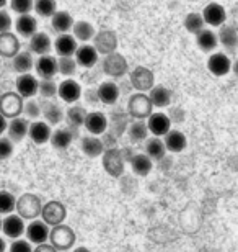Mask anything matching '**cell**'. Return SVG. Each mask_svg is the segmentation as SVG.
I'll return each mask as SVG.
<instances>
[{
	"label": "cell",
	"mask_w": 238,
	"mask_h": 252,
	"mask_svg": "<svg viewBox=\"0 0 238 252\" xmlns=\"http://www.w3.org/2000/svg\"><path fill=\"white\" fill-rule=\"evenodd\" d=\"M49 241L57 251H67L70 248H74L75 234L69 226L59 224V226H54V229L51 231Z\"/></svg>",
	"instance_id": "obj_8"
},
{
	"label": "cell",
	"mask_w": 238,
	"mask_h": 252,
	"mask_svg": "<svg viewBox=\"0 0 238 252\" xmlns=\"http://www.w3.org/2000/svg\"><path fill=\"white\" fill-rule=\"evenodd\" d=\"M25 98L20 95L17 90L15 92H3L0 97V113L5 118H17L23 113Z\"/></svg>",
	"instance_id": "obj_4"
},
{
	"label": "cell",
	"mask_w": 238,
	"mask_h": 252,
	"mask_svg": "<svg viewBox=\"0 0 238 252\" xmlns=\"http://www.w3.org/2000/svg\"><path fill=\"white\" fill-rule=\"evenodd\" d=\"M26 239L29 241L31 244H46L49 241V236H51V226L44 223L43 220H33L31 223L26 226Z\"/></svg>",
	"instance_id": "obj_10"
},
{
	"label": "cell",
	"mask_w": 238,
	"mask_h": 252,
	"mask_svg": "<svg viewBox=\"0 0 238 252\" xmlns=\"http://www.w3.org/2000/svg\"><path fill=\"white\" fill-rule=\"evenodd\" d=\"M2 221H3V220H0V229H2Z\"/></svg>",
	"instance_id": "obj_62"
},
{
	"label": "cell",
	"mask_w": 238,
	"mask_h": 252,
	"mask_svg": "<svg viewBox=\"0 0 238 252\" xmlns=\"http://www.w3.org/2000/svg\"><path fill=\"white\" fill-rule=\"evenodd\" d=\"M147 126H149V131L152 136L163 138L171 129V120L168 118V115L163 112H154L147 118Z\"/></svg>",
	"instance_id": "obj_18"
},
{
	"label": "cell",
	"mask_w": 238,
	"mask_h": 252,
	"mask_svg": "<svg viewBox=\"0 0 238 252\" xmlns=\"http://www.w3.org/2000/svg\"><path fill=\"white\" fill-rule=\"evenodd\" d=\"M57 63H59V74H62L65 79H72L75 75V72H77L79 64H77V61H75L74 56L57 58Z\"/></svg>",
	"instance_id": "obj_44"
},
{
	"label": "cell",
	"mask_w": 238,
	"mask_h": 252,
	"mask_svg": "<svg viewBox=\"0 0 238 252\" xmlns=\"http://www.w3.org/2000/svg\"><path fill=\"white\" fill-rule=\"evenodd\" d=\"M34 54L29 51H20L17 56H15L13 59H12V70H15V72H18V75L20 74H28V72H31V70L34 69Z\"/></svg>",
	"instance_id": "obj_34"
},
{
	"label": "cell",
	"mask_w": 238,
	"mask_h": 252,
	"mask_svg": "<svg viewBox=\"0 0 238 252\" xmlns=\"http://www.w3.org/2000/svg\"><path fill=\"white\" fill-rule=\"evenodd\" d=\"M227 17H229L227 10L222 7L220 3H215V2L206 5V8L202 10V18H204L206 25L214 27V28L224 27V25L227 23Z\"/></svg>",
	"instance_id": "obj_15"
},
{
	"label": "cell",
	"mask_w": 238,
	"mask_h": 252,
	"mask_svg": "<svg viewBox=\"0 0 238 252\" xmlns=\"http://www.w3.org/2000/svg\"><path fill=\"white\" fill-rule=\"evenodd\" d=\"M217 38H219V44L225 49L227 54H235L238 51V32L229 23L219 28Z\"/></svg>",
	"instance_id": "obj_20"
},
{
	"label": "cell",
	"mask_w": 238,
	"mask_h": 252,
	"mask_svg": "<svg viewBox=\"0 0 238 252\" xmlns=\"http://www.w3.org/2000/svg\"><path fill=\"white\" fill-rule=\"evenodd\" d=\"M87 115H88V112L82 107V105H79V103L70 105V107L67 108V112H65V120H67V126H70V128H74V129L79 131L80 126L85 125Z\"/></svg>",
	"instance_id": "obj_39"
},
{
	"label": "cell",
	"mask_w": 238,
	"mask_h": 252,
	"mask_svg": "<svg viewBox=\"0 0 238 252\" xmlns=\"http://www.w3.org/2000/svg\"><path fill=\"white\" fill-rule=\"evenodd\" d=\"M41 108H43V118L44 122L51 126H57L59 123H62V120L65 118L64 108L60 107L57 102H54L53 98H43L41 100Z\"/></svg>",
	"instance_id": "obj_22"
},
{
	"label": "cell",
	"mask_w": 238,
	"mask_h": 252,
	"mask_svg": "<svg viewBox=\"0 0 238 252\" xmlns=\"http://www.w3.org/2000/svg\"><path fill=\"white\" fill-rule=\"evenodd\" d=\"M232 72H234V74H235V77L238 79V58L235 59V63L232 64Z\"/></svg>",
	"instance_id": "obj_56"
},
{
	"label": "cell",
	"mask_w": 238,
	"mask_h": 252,
	"mask_svg": "<svg viewBox=\"0 0 238 252\" xmlns=\"http://www.w3.org/2000/svg\"><path fill=\"white\" fill-rule=\"evenodd\" d=\"M124 165H126V159L123 151L119 148L114 149H106L103 153V169L108 172L111 177L118 179L124 174Z\"/></svg>",
	"instance_id": "obj_5"
},
{
	"label": "cell",
	"mask_w": 238,
	"mask_h": 252,
	"mask_svg": "<svg viewBox=\"0 0 238 252\" xmlns=\"http://www.w3.org/2000/svg\"><path fill=\"white\" fill-rule=\"evenodd\" d=\"M98 64H100L101 72L105 75H108L109 79H123L124 75L129 72L128 61H126V58L118 51L106 54V56H101Z\"/></svg>",
	"instance_id": "obj_1"
},
{
	"label": "cell",
	"mask_w": 238,
	"mask_h": 252,
	"mask_svg": "<svg viewBox=\"0 0 238 252\" xmlns=\"http://www.w3.org/2000/svg\"><path fill=\"white\" fill-rule=\"evenodd\" d=\"M163 141H165V146H166V151L173 154H178V153H183L188 146V138L185 136V133H181L180 129H170L168 133L163 136Z\"/></svg>",
	"instance_id": "obj_32"
},
{
	"label": "cell",
	"mask_w": 238,
	"mask_h": 252,
	"mask_svg": "<svg viewBox=\"0 0 238 252\" xmlns=\"http://www.w3.org/2000/svg\"><path fill=\"white\" fill-rule=\"evenodd\" d=\"M131 169H132V172L135 175H139V177H147V175L152 172V169H154V160L145 153L134 154V158L131 159Z\"/></svg>",
	"instance_id": "obj_40"
},
{
	"label": "cell",
	"mask_w": 238,
	"mask_h": 252,
	"mask_svg": "<svg viewBox=\"0 0 238 252\" xmlns=\"http://www.w3.org/2000/svg\"><path fill=\"white\" fill-rule=\"evenodd\" d=\"M65 216H67V210L62 203L59 201H49L43 206L41 218L46 224L49 226H59L64 223Z\"/></svg>",
	"instance_id": "obj_12"
},
{
	"label": "cell",
	"mask_w": 238,
	"mask_h": 252,
	"mask_svg": "<svg viewBox=\"0 0 238 252\" xmlns=\"http://www.w3.org/2000/svg\"><path fill=\"white\" fill-rule=\"evenodd\" d=\"M2 94H3V92H2V85H0V97H2Z\"/></svg>",
	"instance_id": "obj_60"
},
{
	"label": "cell",
	"mask_w": 238,
	"mask_h": 252,
	"mask_svg": "<svg viewBox=\"0 0 238 252\" xmlns=\"http://www.w3.org/2000/svg\"><path fill=\"white\" fill-rule=\"evenodd\" d=\"M15 32L20 38H31L33 34L38 33V20L33 17L31 13L26 15H18V18L13 23Z\"/></svg>",
	"instance_id": "obj_23"
},
{
	"label": "cell",
	"mask_w": 238,
	"mask_h": 252,
	"mask_svg": "<svg viewBox=\"0 0 238 252\" xmlns=\"http://www.w3.org/2000/svg\"><path fill=\"white\" fill-rule=\"evenodd\" d=\"M232 59L225 53H212L207 59V70L215 77H224L232 72Z\"/></svg>",
	"instance_id": "obj_11"
},
{
	"label": "cell",
	"mask_w": 238,
	"mask_h": 252,
	"mask_svg": "<svg viewBox=\"0 0 238 252\" xmlns=\"http://www.w3.org/2000/svg\"><path fill=\"white\" fill-rule=\"evenodd\" d=\"M7 251V244H5L3 238H0V252H5Z\"/></svg>",
	"instance_id": "obj_57"
},
{
	"label": "cell",
	"mask_w": 238,
	"mask_h": 252,
	"mask_svg": "<svg viewBox=\"0 0 238 252\" xmlns=\"http://www.w3.org/2000/svg\"><path fill=\"white\" fill-rule=\"evenodd\" d=\"M147 95L154 108H166L171 105V90L165 85H154Z\"/></svg>",
	"instance_id": "obj_33"
},
{
	"label": "cell",
	"mask_w": 238,
	"mask_h": 252,
	"mask_svg": "<svg viewBox=\"0 0 238 252\" xmlns=\"http://www.w3.org/2000/svg\"><path fill=\"white\" fill-rule=\"evenodd\" d=\"M72 252H92V251L87 249V248H83V246H80V248H75Z\"/></svg>",
	"instance_id": "obj_58"
},
{
	"label": "cell",
	"mask_w": 238,
	"mask_h": 252,
	"mask_svg": "<svg viewBox=\"0 0 238 252\" xmlns=\"http://www.w3.org/2000/svg\"><path fill=\"white\" fill-rule=\"evenodd\" d=\"M129 113L128 110H113L108 118V131H111L113 134L123 136L126 131H128V126H129Z\"/></svg>",
	"instance_id": "obj_24"
},
{
	"label": "cell",
	"mask_w": 238,
	"mask_h": 252,
	"mask_svg": "<svg viewBox=\"0 0 238 252\" xmlns=\"http://www.w3.org/2000/svg\"><path fill=\"white\" fill-rule=\"evenodd\" d=\"M74 23H75L74 17L69 12H65V10H57L54 13V17L51 18V25H53L54 32H57L59 34L72 32Z\"/></svg>",
	"instance_id": "obj_37"
},
{
	"label": "cell",
	"mask_w": 238,
	"mask_h": 252,
	"mask_svg": "<svg viewBox=\"0 0 238 252\" xmlns=\"http://www.w3.org/2000/svg\"><path fill=\"white\" fill-rule=\"evenodd\" d=\"M98 98H100V103L103 105H116L118 100L121 97V89H119V84L114 82V80H105L101 82L98 87Z\"/></svg>",
	"instance_id": "obj_21"
},
{
	"label": "cell",
	"mask_w": 238,
	"mask_h": 252,
	"mask_svg": "<svg viewBox=\"0 0 238 252\" xmlns=\"http://www.w3.org/2000/svg\"><path fill=\"white\" fill-rule=\"evenodd\" d=\"M33 244L28 239H15L10 246V252H33Z\"/></svg>",
	"instance_id": "obj_50"
},
{
	"label": "cell",
	"mask_w": 238,
	"mask_h": 252,
	"mask_svg": "<svg viewBox=\"0 0 238 252\" xmlns=\"http://www.w3.org/2000/svg\"><path fill=\"white\" fill-rule=\"evenodd\" d=\"M51 49H54V41L51 36L44 32H38L29 38V51L34 56H46L51 53Z\"/></svg>",
	"instance_id": "obj_26"
},
{
	"label": "cell",
	"mask_w": 238,
	"mask_h": 252,
	"mask_svg": "<svg viewBox=\"0 0 238 252\" xmlns=\"http://www.w3.org/2000/svg\"><path fill=\"white\" fill-rule=\"evenodd\" d=\"M34 12L41 18H53L57 12V2L55 0H34Z\"/></svg>",
	"instance_id": "obj_43"
},
{
	"label": "cell",
	"mask_w": 238,
	"mask_h": 252,
	"mask_svg": "<svg viewBox=\"0 0 238 252\" xmlns=\"http://www.w3.org/2000/svg\"><path fill=\"white\" fill-rule=\"evenodd\" d=\"M17 210L18 215L23 220H36L43 211L41 200L33 193H25L22 198L17 200Z\"/></svg>",
	"instance_id": "obj_6"
},
{
	"label": "cell",
	"mask_w": 238,
	"mask_h": 252,
	"mask_svg": "<svg viewBox=\"0 0 238 252\" xmlns=\"http://www.w3.org/2000/svg\"><path fill=\"white\" fill-rule=\"evenodd\" d=\"M33 252H57V249H55L53 244H48L46 243V244H39Z\"/></svg>",
	"instance_id": "obj_54"
},
{
	"label": "cell",
	"mask_w": 238,
	"mask_h": 252,
	"mask_svg": "<svg viewBox=\"0 0 238 252\" xmlns=\"http://www.w3.org/2000/svg\"><path fill=\"white\" fill-rule=\"evenodd\" d=\"M196 44L202 53H214L219 46V38L212 30L204 28L201 33L196 34Z\"/></svg>",
	"instance_id": "obj_38"
},
{
	"label": "cell",
	"mask_w": 238,
	"mask_h": 252,
	"mask_svg": "<svg viewBox=\"0 0 238 252\" xmlns=\"http://www.w3.org/2000/svg\"><path fill=\"white\" fill-rule=\"evenodd\" d=\"M83 95L82 85H80L75 79H64L62 82L59 84V90H57V97L62 100V102L74 105L77 103Z\"/></svg>",
	"instance_id": "obj_9"
},
{
	"label": "cell",
	"mask_w": 238,
	"mask_h": 252,
	"mask_svg": "<svg viewBox=\"0 0 238 252\" xmlns=\"http://www.w3.org/2000/svg\"><path fill=\"white\" fill-rule=\"evenodd\" d=\"M145 154L149 156L152 160L155 162H160V160L165 159L166 156V146L163 138H159V136H152L145 141Z\"/></svg>",
	"instance_id": "obj_35"
},
{
	"label": "cell",
	"mask_w": 238,
	"mask_h": 252,
	"mask_svg": "<svg viewBox=\"0 0 238 252\" xmlns=\"http://www.w3.org/2000/svg\"><path fill=\"white\" fill-rule=\"evenodd\" d=\"M128 113L131 118L134 120H147L150 117L152 110H154V105L150 103V98L147 94L142 92H135L129 97L128 100Z\"/></svg>",
	"instance_id": "obj_2"
},
{
	"label": "cell",
	"mask_w": 238,
	"mask_h": 252,
	"mask_svg": "<svg viewBox=\"0 0 238 252\" xmlns=\"http://www.w3.org/2000/svg\"><path fill=\"white\" fill-rule=\"evenodd\" d=\"M7 128H8V118H5L2 113H0V136L3 133H7Z\"/></svg>",
	"instance_id": "obj_55"
},
{
	"label": "cell",
	"mask_w": 238,
	"mask_h": 252,
	"mask_svg": "<svg viewBox=\"0 0 238 252\" xmlns=\"http://www.w3.org/2000/svg\"><path fill=\"white\" fill-rule=\"evenodd\" d=\"M166 115H168V118L171 120V123H183L185 122V112L180 107L170 108V112Z\"/></svg>",
	"instance_id": "obj_52"
},
{
	"label": "cell",
	"mask_w": 238,
	"mask_h": 252,
	"mask_svg": "<svg viewBox=\"0 0 238 252\" xmlns=\"http://www.w3.org/2000/svg\"><path fill=\"white\" fill-rule=\"evenodd\" d=\"M7 5H8V0H0V10L5 8Z\"/></svg>",
	"instance_id": "obj_59"
},
{
	"label": "cell",
	"mask_w": 238,
	"mask_h": 252,
	"mask_svg": "<svg viewBox=\"0 0 238 252\" xmlns=\"http://www.w3.org/2000/svg\"><path fill=\"white\" fill-rule=\"evenodd\" d=\"M75 61H77L79 67H83V69H92L95 67L96 64L100 63V53L96 51V48L93 46V44H80V46L77 48V51H75L74 54Z\"/></svg>",
	"instance_id": "obj_13"
},
{
	"label": "cell",
	"mask_w": 238,
	"mask_h": 252,
	"mask_svg": "<svg viewBox=\"0 0 238 252\" xmlns=\"http://www.w3.org/2000/svg\"><path fill=\"white\" fill-rule=\"evenodd\" d=\"M57 90H59V84H55L54 79H41L39 80V89L38 94L41 95V98H54L57 97Z\"/></svg>",
	"instance_id": "obj_47"
},
{
	"label": "cell",
	"mask_w": 238,
	"mask_h": 252,
	"mask_svg": "<svg viewBox=\"0 0 238 252\" xmlns=\"http://www.w3.org/2000/svg\"><path fill=\"white\" fill-rule=\"evenodd\" d=\"M13 20L10 17V13L5 8L0 10V33H7L12 30Z\"/></svg>",
	"instance_id": "obj_51"
},
{
	"label": "cell",
	"mask_w": 238,
	"mask_h": 252,
	"mask_svg": "<svg viewBox=\"0 0 238 252\" xmlns=\"http://www.w3.org/2000/svg\"><path fill=\"white\" fill-rule=\"evenodd\" d=\"M29 133V122L28 118L25 117H17L12 118L8 122V128H7V136L13 143H20L28 136Z\"/></svg>",
	"instance_id": "obj_28"
},
{
	"label": "cell",
	"mask_w": 238,
	"mask_h": 252,
	"mask_svg": "<svg viewBox=\"0 0 238 252\" xmlns=\"http://www.w3.org/2000/svg\"><path fill=\"white\" fill-rule=\"evenodd\" d=\"M0 69H2V58H0Z\"/></svg>",
	"instance_id": "obj_61"
},
{
	"label": "cell",
	"mask_w": 238,
	"mask_h": 252,
	"mask_svg": "<svg viewBox=\"0 0 238 252\" xmlns=\"http://www.w3.org/2000/svg\"><path fill=\"white\" fill-rule=\"evenodd\" d=\"M185 28H186V32L191 33V34L201 33L202 30L206 28V22H204V18H202V13L191 12V13L186 15V18H185Z\"/></svg>",
	"instance_id": "obj_42"
},
{
	"label": "cell",
	"mask_w": 238,
	"mask_h": 252,
	"mask_svg": "<svg viewBox=\"0 0 238 252\" xmlns=\"http://www.w3.org/2000/svg\"><path fill=\"white\" fill-rule=\"evenodd\" d=\"M82 97H85V100H87L88 103H100V98H98V90L96 89H88L87 92H85Z\"/></svg>",
	"instance_id": "obj_53"
},
{
	"label": "cell",
	"mask_w": 238,
	"mask_h": 252,
	"mask_svg": "<svg viewBox=\"0 0 238 252\" xmlns=\"http://www.w3.org/2000/svg\"><path fill=\"white\" fill-rule=\"evenodd\" d=\"M80 149L82 153L87 156V158H100L105 153V144L101 141L100 136H93V134H87L83 136L82 141H80Z\"/></svg>",
	"instance_id": "obj_30"
},
{
	"label": "cell",
	"mask_w": 238,
	"mask_h": 252,
	"mask_svg": "<svg viewBox=\"0 0 238 252\" xmlns=\"http://www.w3.org/2000/svg\"><path fill=\"white\" fill-rule=\"evenodd\" d=\"M20 51H22V44H20L17 34H13L12 32L0 33V58L12 61Z\"/></svg>",
	"instance_id": "obj_19"
},
{
	"label": "cell",
	"mask_w": 238,
	"mask_h": 252,
	"mask_svg": "<svg viewBox=\"0 0 238 252\" xmlns=\"http://www.w3.org/2000/svg\"><path fill=\"white\" fill-rule=\"evenodd\" d=\"M75 36V39L80 43H90L93 41L95 34H96V30L95 27L87 20H77V22L74 23V28L72 32H70Z\"/></svg>",
	"instance_id": "obj_36"
},
{
	"label": "cell",
	"mask_w": 238,
	"mask_h": 252,
	"mask_svg": "<svg viewBox=\"0 0 238 252\" xmlns=\"http://www.w3.org/2000/svg\"><path fill=\"white\" fill-rule=\"evenodd\" d=\"M8 7L17 15H26L34 10V0H8Z\"/></svg>",
	"instance_id": "obj_48"
},
{
	"label": "cell",
	"mask_w": 238,
	"mask_h": 252,
	"mask_svg": "<svg viewBox=\"0 0 238 252\" xmlns=\"http://www.w3.org/2000/svg\"><path fill=\"white\" fill-rule=\"evenodd\" d=\"M17 210V198L7 190H0V215H12Z\"/></svg>",
	"instance_id": "obj_46"
},
{
	"label": "cell",
	"mask_w": 238,
	"mask_h": 252,
	"mask_svg": "<svg viewBox=\"0 0 238 252\" xmlns=\"http://www.w3.org/2000/svg\"><path fill=\"white\" fill-rule=\"evenodd\" d=\"M23 115L28 120H39V117H43V108H41V100L36 98H28L23 105Z\"/></svg>",
	"instance_id": "obj_45"
},
{
	"label": "cell",
	"mask_w": 238,
	"mask_h": 252,
	"mask_svg": "<svg viewBox=\"0 0 238 252\" xmlns=\"http://www.w3.org/2000/svg\"><path fill=\"white\" fill-rule=\"evenodd\" d=\"M15 89H17V92L22 95L25 100L34 98L38 95L39 82H38L36 75H33L31 72L20 74L17 80H15Z\"/></svg>",
	"instance_id": "obj_14"
},
{
	"label": "cell",
	"mask_w": 238,
	"mask_h": 252,
	"mask_svg": "<svg viewBox=\"0 0 238 252\" xmlns=\"http://www.w3.org/2000/svg\"><path fill=\"white\" fill-rule=\"evenodd\" d=\"M93 46L96 48V51L100 53V56H106L114 51H118V34L113 30H101L96 32L93 38Z\"/></svg>",
	"instance_id": "obj_7"
},
{
	"label": "cell",
	"mask_w": 238,
	"mask_h": 252,
	"mask_svg": "<svg viewBox=\"0 0 238 252\" xmlns=\"http://www.w3.org/2000/svg\"><path fill=\"white\" fill-rule=\"evenodd\" d=\"M126 134L129 136V139L132 141V143H142V141L149 139L150 131H149V126H147L145 120H134V122L129 123Z\"/></svg>",
	"instance_id": "obj_41"
},
{
	"label": "cell",
	"mask_w": 238,
	"mask_h": 252,
	"mask_svg": "<svg viewBox=\"0 0 238 252\" xmlns=\"http://www.w3.org/2000/svg\"><path fill=\"white\" fill-rule=\"evenodd\" d=\"M77 48H79V43L72 33H62L54 39V51L59 58L74 56Z\"/></svg>",
	"instance_id": "obj_25"
},
{
	"label": "cell",
	"mask_w": 238,
	"mask_h": 252,
	"mask_svg": "<svg viewBox=\"0 0 238 252\" xmlns=\"http://www.w3.org/2000/svg\"><path fill=\"white\" fill-rule=\"evenodd\" d=\"M51 136H53L51 125H48L46 122H39V120H34L33 123H29L28 138L31 139L34 144H46V143H49Z\"/></svg>",
	"instance_id": "obj_29"
},
{
	"label": "cell",
	"mask_w": 238,
	"mask_h": 252,
	"mask_svg": "<svg viewBox=\"0 0 238 252\" xmlns=\"http://www.w3.org/2000/svg\"><path fill=\"white\" fill-rule=\"evenodd\" d=\"M85 129L88 131V134L101 136L108 131V117L103 112H90L85 120Z\"/></svg>",
	"instance_id": "obj_27"
},
{
	"label": "cell",
	"mask_w": 238,
	"mask_h": 252,
	"mask_svg": "<svg viewBox=\"0 0 238 252\" xmlns=\"http://www.w3.org/2000/svg\"><path fill=\"white\" fill-rule=\"evenodd\" d=\"M129 82L135 92L149 94L150 89L155 85V75L149 67H145V65H137V67H134L131 70Z\"/></svg>",
	"instance_id": "obj_3"
},
{
	"label": "cell",
	"mask_w": 238,
	"mask_h": 252,
	"mask_svg": "<svg viewBox=\"0 0 238 252\" xmlns=\"http://www.w3.org/2000/svg\"><path fill=\"white\" fill-rule=\"evenodd\" d=\"M75 133H77V129L70 128V126H65V128H57L55 131H53V136H51V144H53V148L59 149V151L67 149L69 146L74 143Z\"/></svg>",
	"instance_id": "obj_31"
},
{
	"label": "cell",
	"mask_w": 238,
	"mask_h": 252,
	"mask_svg": "<svg viewBox=\"0 0 238 252\" xmlns=\"http://www.w3.org/2000/svg\"><path fill=\"white\" fill-rule=\"evenodd\" d=\"M34 72L39 79H54L59 74V63L54 56H39L34 63Z\"/></svg>",
	"instance_id": "obj_17"
},
{
	"label": "cell",
	"mask_w": 238,
	"mask_h": 252,
	"mask_svg": "<svg viewBox=\"0 0 238 252\" xmlns=\"http://www.w3.org/2000/svg\"><path fill=\"white\" fill-rule=\"evenodd\" d=\"M26 231L25 220L20 215H7L2 221V233L10 239H20Z\"/></svg>",
	"instance_id": "obj_16"
},
{
	"label": "cell",
	"mask_w": 238,
	"mask_h": 252,
	"mask_svg": "<svg viewBox=\"0 0 238 252\" xmlns=\"http://www.w3.org/2000/svg\"><path fill=\"white\" fill-rule=\"evenodd\" d=\"M13 154V141L8 136H0V160L8 159Z\"/></svg>",
	"instance_id": "obj_49"
}]
</instances>
